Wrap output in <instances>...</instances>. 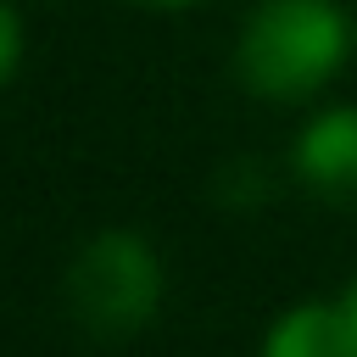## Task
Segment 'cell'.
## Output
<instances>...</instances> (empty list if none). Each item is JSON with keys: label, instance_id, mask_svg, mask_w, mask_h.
<instances>
[{"label": "cell", "instance_id": "cell-2", "mask_svg": "<svg viewBox=\"0 0 357 357\" xmlns=\"http://www.w3.org/2000/svg\"><path fill=\"white\" fill-rule=\"evenodd\" d=\"M162 307V257L134 229H100L67 262V312L100 340L145 329Z\"/></svg>", "mask_w": 357, "mask_h": 357}, {"label": "cell", "instance_id": "cell-1", "mask_svg": "<svg viewBox=\"0 0 357 357\" xmlns=\"http://www.w3.org/2000/svg\"><path fill=\"white\" fill-rule=\"evenodd\" d=\"M351 56V17L335 0H257L245 11L234 67L262 100L318 95Z\"/></svg>", "mask_w": 357, "mask_h": 357}, {"label": "cell", "instance_id": "cell-4", "mask_svg": "<svg viewBox=\"0 0 357 357\" xmlns=\"http://www.w3.org/2000/svg\"><path fill=\"white\" fill-rule=\"evenodd\" d=\"M262 357H351V335H346L340 301H301V307H290L268 329Z\"/></svg>", "mask_w": 357, "mask_h": 357}, {"label": "cell", "instance_id": "cell-6", "mask_svg": "<svg viewBox=\"0 0 357 357\" xmlns=\"http://www.w3.org/2000/svg\"><path fill=\"white\" fill-rule=\"evenodd\" d=\"M340 318H346V335H351V357H357V279L340 290Z\"/></svg>", "mask_w": 357, "mask_h": 357}, {"label": "cell", "instance_id": "cell-5", "mask_svg": "<svg viewBox=\"0 0 357 357\" xmlns=\"http://www.w3.org/2000/svg\"><path fill=\"white\" fill-rule=\"evenodd\" d=\"M22 67V22L11 11V0H0V84Z\"/></svg>", "mask_w": 357, "mask_h": 357}, {"label": "cell", "instance_id": "cell-3", "mask_svg": "<svg viewBox=\"0 0 357 357\" xmlns=\"http://www.w3.org/2000/svg\"><path fill=\"white\" fill-rule=\"evenodd\" d=\"M296 178L329 201H357V106H329L296 134Z\"/></svg>", "mask_w": 357, "mask_h": 357}, {"label": "cell", "instance_id": "cell-7", "mask_svg": "<svg viewBox=\"0 0 357 357\" xmlns=\"http://www.w3.org/2000/svg\"><path fill=\"white\" fill-rule=\"evenodd\" d=\"M145 6H195V0H145Z\"/></svg>", "mask_w": 357, "mask_h": 357}]
</instances>
